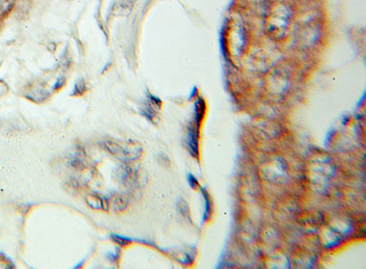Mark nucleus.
I'll return each mask as SVG.
<instances>
[{"mask_svg":"<svg viewBox=\"0 0 366 269\" xmlns=\"http://www.w3.org/2000/svg\"><path fill=\"white\" fill-rule=\"evenodd\" d=\"M107 258L111 261V263H117L118 259L120 258V249L116 248V250L107 254Z\"/></svg>","mask_w":366,"mask_h":269,"instance_id":"nucleus-15","label":"nucleus"},{"mask_svg":"<svg viewBox=\"0 0 366 269\" xmlns=\"http://www.w3.org/2000/svg\"><path fill=\"white\" fill-rule=\"evenodd\" d=\"M129 204L128 198L125 195H119L115 198L113 202V208L115 212H123L125 211Z\"/></svg>","mask_w":366,"mask_h":269,"instance_id":"nucleus-7","label":"nucleus"},{"mask_svg":"<svg viewBox=\"0 0 366 269\" xmlns=\"http://www.w3.org/2000/svg\"><path fill=\"white\" fill-rule=\"evenodd\" d=\"M188 181H189V183H190V186L192 189H196V188L199 187V182H198L196 178L194 176L189 174V176H188Z\"/></svg>","mask_w":366,"mask_h":269,"instance_id":"nucleus-17","label":"nucleus"},{"mask_svg":"<svg viewBox=\"0 0 366 269\" xmlns=\"http://www.w3.org/2000/svg\"><path fill=\"white\" fill-rule=\"evenodd\" d=\"M199 125L193 123L192 125L189 126L188 128V135H187V144L188 148L193 157H197L199 150H198V137H199V132H198Z\"/></svg>","mask_w":366,"mask_h":269,"instance_id":"nucleus-3","label":"nucleus"},{"mask_svg":"<svg viewBox=\"0 0 366 269\" xmlns=\"http://www.w3.org/2000/svg\"><path fill=\"white\" fill-rule=\"evenodd\" d=\"M203 115H204V104H202V102H201V103L196 104L195 115H194V121H193V123H195V124L200 126V123L202 121Z\"/></svg>","mask_w":366,"mask_h":269,"instance_id":"nucleus-10","label":"nucleus"},{"mask_svg":"<svg viewBox=\"0 0 366 269\" xmlns=\"http://www.w3.org/2000/svg\"><path fill=\"white\" fill-rule=\"evenodd\" d=\"M148 103L153 107L154 109L156 110L159 109L160 106H161V104H162L160 99L154 96L151 93H148Z\"/></svg>","mask_w":366,"mask_h":269,"instance_id":"nucleus-14","label":"nucleus"},{"mask_svg":"<svg viewBox=\"0 0 366 269\" xmlns=\"http://www.w3.org/2000/svg\"><path fill=\"white\" fill-rule=\"evenodd\" d=\"M85 201H86L88 206L93 209V210L108 211V202H107V200L99 196V195H95V194L89 195L85 199Z\"/></svg>","mask_w":366,"mask_h":269,"instance_id":"nucleus-4","label":"nucleus"},{"mask_svg":"<svg viewBox=\"0 0 366 269\" xmlns=\"http://www.w3.org/2000/svg\"><path fill=\"white\" fill-rule=\"evenodd\" d=\"M65 78L63 76H60L57 79V81H56V83L54 84V86L52 87V90L53 91H58V90H60V88L62 87L64 84H65Z\"/></svg>","mask_w":366,"mask_h":269,"instance_id":"nucleus-16","label":"nucleus"},{"mask_svg":"<svg viewBox=\"0 0 366 269\" xmlns=\"http://www.w3.org/2000/svg\"><path fill=\"white\" fill-rule=\"evenodd\" d=\"M133 3L131 1H122L117 3L114 8V12L117 16H126L132 11Z\"/></svg>","mask_w":366,"mask_h":269,"instance_id":"nucleus-6","label":"nucleus"},{"mask_svg":"<svg viewBox=\"0 0 366 269\" xmlns=\"http://www.w3.org/2000/svg\"><path fill=\"white\" fill-rule=\"evenodd\" d=\"M102 148H104L113 157L124 162L134 161L141 157L142 146L135 140L128 139L126 141L118 140H104L101 142Z\"/></svg>","mask_w":366,"mask_h":269,"instance_id":"nucleus-1","label":"nucleus"},{"mask_svg":"<svg viewBox=\"0 0 366 269\" xmlns=\"http://www.w3.org/2000/svg\"><path fill=\"white\" fill-rule=\"evenodd\" d=\"M118 177L126 186H135L137 182V170L128 166H122L118 170Z\"/></svg>","mask_w":366,"mask_h":269,"instance_id":"nucleus-2","label":"nucleus"},{"mask_svg":"<svg viewBox=\"0 0 366 269\" xmlns=\"http://www.w3.org/2000/svg\"><path fill=\"white\" fill-rule=\"evenodd\" d=\"M178 208L180 210L181 214L183 215V217H185L188 220H191L190 218V211H189V207L187 205V203H185V201L181 200L179 203H178Z\"/></svg>","mask_w":366,"mask_h":269,"instance_id":"nucleus-12","label":"nucleus"},{"mask_svg":"<svg viewBox=\"0 0 366 269\" xmlns=\"http://www.w3.org/2000/svg\"><path fill=\"white\" fill-rule=\"evenodd\" d=\"M110 238H111L112 241L115 242V244H117L121 247H126L129 244H131L132 242H134V239H132L130 237L120 236V235H117V234H112L110 236Z\"/></svg>","mask_w":366,"mask_h":269,"instance_id":"nucleus-8","label":"nucleus"},{"mask_svg":"<svg viewBox=\"0 0 366 269\" xmlns=\"http://www.w3.org/2000/svg\"><path fill=\"white\" fill-rule=\"evenodd\" d=\"M202 194L204 196V200H205V212H204V218H203L204 221H205L209 217L210 214H211V209H212V207H211V202H210V199L208 197L207 192H205L203 189H202Z\"/></svg>","mask_w":366,"mask_h":269,"instance_id":"nucleus-13","label":"nucleus"},{"mask_svg":"<svg viewBox=\"0 0 366 269\" xmlns=\"http://www.w3.org/2000/svg\"><path fill=\"white\" fill-rule=\"evenodd\" d=\"M14 0H0V15H4L10 10Z\"/></svg>","mask_w":366,"mask_h":269,"instance_id":"nucleus-11","label":"nucleus"},{"mask_svg":"<svg viewBox=\"0 0 366 269\" xmlns=\"http://www.w3.org/2000/svg\"><path fill=\"white\" fill-rule=\"evenodd\" d=\"M156 111L157 110L154 109L148 102V104L143 105L142 107L139 108L140 115H143L145 118H147L150 122H152L153 124H157L158 120H159V117H158Z\"/></svg>","mask_w":366,"mask_h":269,"instance_id":"nucleus-5","label":"nucleus"},{"mask_svg":"<svg viewBox=\"0 0 366 269\" xmlns=\"http://www.w3.org/2000/svg\"><path fill=\"white\" fill-rule=\"evenodd\" d=\"M85 92H86V84L83 81V79H80L75 83L71 95V96H82Z\"/></svg>","mask_w":366,"mask_h":269,"instance_id":"nucleus-9","label":"nucleus"}]
</instances>
